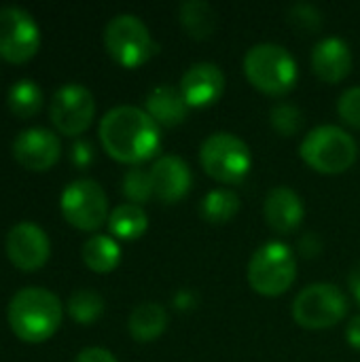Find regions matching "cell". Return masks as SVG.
Instances as JSON below:
<instances>
[{
  "label": "cell",
  "mask_w": 360,
  "mask_h": 362,
  "mask_svg": "<svg viewBox=\"0 0 360 362\" xmlns=\"http://www.w3.org/2000/svg\"><path fill=\"white\" fill-rule=\"evenodd\" d=\"M312 70L329 85L344 81L352 72V51L348 42L337 36L323 38L312 51Z\"/></svg>",
  "instance_id": "cell-17"
},
{
  "label": "cell",
  "mask_w": 360,
  "mask_h": 362,
  "mask_svg": "<svg viewBox=\"0 0 360 362\" xmlns=\"http://www.w3.org/2000/svg\"><path fill=\"white\" fill-rule=\"evenodd\" d=\"M346 293L329 282L306 286L293 301V318L301 329L323 331L339 325L348 316Z\"/></svg>",
  "instance_id": "cell-8"
},
{
  "label": "cell",
  "mask_w": 360,
  "mask_h": 362,
  "mask_svg": "<svg viewBox=\"0 0 360 362\" xmlns=\"http://www.w3.org/2000/svg\"><path fill=\"white\" fill-rule=\"evenodd\" d=\"M180 23L195 40H206L216 30V11L206 0H187L180 4Z\"/></svg>",
  "instance_id": "cell-21"
},
{
  "label": "cell",
  "mask_w": 360,
  "mask_h": 362,
  "mask_svg": "<svg viewBox=\"0 0 360 362\" xmlns=\"http://www.w3.org/2000/svg\"><path fill=\"white\" fill-rule=\"evenodd\" d=\"M62 155L59 136L47 127L21 129L13 140V157L32 172H45L57 163Z\"/></svg>",
  "instance_id": "cell-13"
},
{
  "label": "cell",
  "mask_w": 360,
  "mask_h": 362,
  "mask_svg": "<svg viewBox=\"0 0 360 362\" xmlns=\"http://www.w3.org/2000/svg\"><path fill=\"white\" fill-rule=\"evenodd\" d=\"M68 314L79 325H93L104 314V299L91 288H76L68 299Z\"/></svg>",
  "instance_id": "cell-25"
},
{
  "label": "cell",
  "mask_w": 360,
  "mask_h": 362,
  "mask_svg": "<svg viewBox=\"0 0 360 362\" xmlns=\"http://www.w3.org/2000/svg\"><path fill=\"white\" fill-rule=\"evenodd\" d=\"M337 112L346 125L360 129V87H350L339 95Z\"/></svg>",
  "instance_id": "cell-29"
},
{
  "label": "cell",
  "mask_w": 360,
  "mask_h": 362,
  "mask_svg": "<svg viewBox=\"0 0 360 362\" xmlns=\"http://www.w3.org/2000/svg\"><path fill=\"white\" fill-rule=\"evenodd\" d=\"M356 140L337 125H318L301 140V159L320 174H344L356 161Z\"/></svg>",
  "instance_id": "cell-4"
},
{
  "label": "cell",
  "mask_w": 360,
  "mask_h": 362,
  "mask_svg": "<svg viewBox=\"0 0 360 362\" xmlns=\"http://www.w3.org/2000/svg\"><path fill=\"white\" fill-rule=\"evenodd\" d=\"M149 174H151V182H153V193L163 204L180 202L182 197H187V193L191 191V185H193L191 168L178 155L159 157L153 163V168L149 170Z\"/></svg>",
  "instance_id": "cell-15"
},
{
  "label": "cell",
  "mask_w": 360,
  "mask_h": 362,
  "mask_svg": "<svg viewBox=\"0 0 360 362\" xmlns=\"http://www.w3.org/2000/svg\"><path fill=\"white\" fill-rule=\"evenodd\" d=\"M346 339H348V344H350L354 350H359L360 352V314L359 316H354V318L348 322V327H346Z\"/></svg>",
  "instance_id": "cell-32"
},
{
  "label": "cell",
  "mask_w": 360,
  "mask_h": 362,
  "mask_svg": "<svg viewBox=\"0 0 360 362\" xmlns=\"http://www.w3.org/2000/svg\"><path fill=\"white\" fill-rule=\"evenodd\" d=\"M146 112L155 119V123L161 127H176L187 119L189 104L182 98L180 89L172 85H157L146 95Z\"/></svg>",
  "instance_id": "cell-18"
},
{
  "label": "cell",
  "mask_w": 360,
  "mask_h": 362,
  "mask_svg": "<svg viewBox=\"0 0 360 362\" xmlns=\"http://www.w3.org/2000/svg\"><path fill=\"white\" fill-rule=\"evenodd\" d=\"M49 117L55 129L64 136L83 134L95 117L93 93L81 83H66L57 87L49 104Z\"/></svg>",
  "instance_id": "cell-11"
},
{
  "label": "cell",
  "mask_w": 360,
  "mask_h": 362,
  "mask_svg": "<svg viewBox=\"0 0 360 362\" xmlns=\"http://www.w3.org/2000/svg\"><path fill=\"white\" fill-rule=\"evenodd\" d=\"M123 195L129 199V204L142 206L146 204L155 193H153V182H151V174L146 170L140 168H132L125 172L123 176Z\"/></svg>",
  "instance_id": "cell-27"
},
{
  "label": "cell",
  "mask_w": 360,
  "mask_h": 362,
  "mask_svg": "<svg viewBox=\"0 0 360 362\" xmlns=\"http://www.w3.org/2000/svg\"><path fill=\"white\" fill-rule=\"evenodd\" d=\"M91 146L87 144V142H83V140H79L74 146H72V159H74V163H79V165H87L89 161H91Z\"/></svg>",
  "instance_id": "cell-31"
},
{
  "label": "cell",
  "mask_w": 360,
  "mask_h": 362,
  "mask_svg": "<svg viewBox=\"0 0 360 362\" xmlns=\"http://www.w3.org/2000/svg\"><path fill=\"white\" fill-rule=\"evenodd\" d=\"M263 214L267 225L276 233H293L301 227L306 218V206L299 193L291 187H274L263 204Z\"/></svg>",
  "instance_id": "cell-16"
},
{
  "label": "cell",
  "mask_w": 360,
  "mask_h": 362,
  "mask_svg": "<svg viewBox=\"0 0 360 362\" xmlns=\"http://www.w3.org/2000/svg\"><path fill=\"white\" fill-rule=\"evenodd\" d=\"M64 318V308L57 295L40 286L19 288L6 308L11 331L25 344H42L51 339Z\"/></svg>",
  "instance_id": "cell-2"
},
{
  "label": "cell",
  "mask_w": 360,
  "mask_h": 362,
  "mask_svg": "<svg viewBox=\"0 0 360 362\" xmlns=\"http://www.w3.org/2000/svg\"><path fill=\"white\" fill-rule=\"evenodd\" d=\"M240 212V197L231 189H212L199 204V214L210 225H225Z\"/></svg>",
  "instance_id": "cell-23"
},
{
  "label": "cell",
  "mask_w": 360,
  "mask_h": 362,
  "mask_svg": "<svg viewBox=\"0 0 360 362\" xmlns=\"http://www.w3.org/2000/svg\"><path fill=\"white\" fill-rule=\"evenodd\" d=\"M40 47V28L30 11L21 6L0 8V57L23 64L36 55Z\"/></svg>",
  "instance_id": "cell-10"
},
{
  "label": "cell",
  "mask_w": 360,
  "mask_h": 362,
  "mask_svg": "<svg viewBox=\"0 0 360 362\" xmlns=\"http://www.w3.org/2000/svg\"><path fill=\"white\" fill-rule=\"evenodd\" d=\"M74 362H119L112 352L104 350V348H85L79 352V356L74 358Z\"/></svg>",
  "instance_id": "cell-30"
},
{
  "label": "cell",
  "mask_w": 360,
  "mask_h": 362,
  "mask_svg": "<svg viewBox=\"0 0 360 362\" xmlns=\"http://www.w3.org/2000/svg\"><path fill=\"white\" fill-rule=\"evenodd\" d=\"M289 21H293L299 30L316 32L323 25V15L310 2H297L289 8Z\"/></svg>",
  "instance_id": "cell-28"
},
{
  "label": "cell",
  "mask_w": 360,
  "mask_h": 362,
  "mask_svg": "<svg viewBox=\"0 0 360 362\" xmlns=\"http://www.w3.org/2000/svg\"><path fill=\"white\" fill-rule=\"evenodd\" d=\"M127 329H129V335L138 344H151L166 333L168 312L161 303L144 301L132 310L129 320H127Z\"/></svg>",
  "instance_id": "cell-19"
},
{
  "label": "cell",
  "mask_w": 360,
  "mask_h": 362,
  "mask_svg": "<svg viewBox=\"0 0 360 362\" xmlns=\"http://www.w3.org/2000/svg\"><path fill=\"white\" fill-rule=\"evenodd\" d=\"M348 286H350V293L352 297L360 303V261L350 269V276H348Z\"/></svg>",
  "instance_id": "cell-33"
},
{
  "label": "cell",
  "mask_w": 360,
  "mask_h": 362,
  "mask_svg": "<svg viewBox=\"0 0 360 362\" xmlns=\"http://www.w3.org/2000/svg\"><path fill=\"white\" fill-rule=\"evenodd\" d=\"M199 163L216 182L240 185L250 174L252 153L240 136L231 132H216L202 142Z\"/></svg>",
  "instance_id": "cell-5"
},
{
  "label": "cell",
  "mask_w": 360,
  "mask_h": 362,
  "mask_svg": "<svg viewBox=\"0 0 360 362\" xmlns=\"http://www.w3.org/2000/svg\"><path fill=\"white\" fill-rule=\"evenodd\" d=\"M104 47L123 68H140L157 53V42L146 23L132 13H119L106 23Z\"/></svg>",
  "instance_id": "cell-7"
},
{
  "label": "cell",
  "mask_w": 360,
  "mask_h": 362,
  "mask_svg": "<svg viewBox=\"0 0 360 362\" xmlns=\"http://www.w3.org/2000/svg\"><path fill=\"white\" fill-rule=\"evenodd\" d=\"M269 119H272V127L284 136H297L303 127V112L299 110V106L291 104V102H280L269 110Z\"/></svg>",
  "instance_id": "cell-26"
},
{
  "label": "cell",
  "mask_w": 360,
  "mask_h": 362,
  "mask_svg": "<svg viewBox=\"0 0 360 362\" xmlns=\"http://www.w3.org/2000/svg\"><path fill=\"white\" fill-rule=\"evenodd\" d=\"M178 89L189 108L212 106L225 93V72L212 62H197L182 74Z\"/></svg>",
  "instance_id": "cell-14"
},
{
  "label": "cell",
  "mask_w": 360,
  "mask_h": 362,
  "mask_svg": "<svg viewBox=\"0 0 360 362\" xmlns=\"http://www.w3.org/2000/svg\"><path fill=\"white\" fill-rule=\"evenodd\" d=\"M85 265L95 274H110L121 263V246L115 238L95 233L81 248Z\"/></svg>",
  "instance_id": "cell-20"
},
{
  "label": "cell",
  "mask_w": 360,
  "mask_h": 362,
  "mask_svg": "<svg viewBox=\"0 0 360 362\" xmlns=\"http://www.w3.org/2000/svg\"><path fill=\"white\" fill-rule=\"evenodd\" d=\"M4 250L8 261L21 272H36L40 269L51 257V242L47 231L32 223L21 221L6 233Z\"/></svg>",
  "instance_id": "cell-12"
},
{
  "label": "cell",
  "mask_w": 360,
  "mask_h": 362,
  "mask_svg": "<svg viewBox=\"0 0 360 362\" xmlns=\"http://www.w3.org/2000/svg\"><path fill=\"white\" fill-rule=\"evenodd\" d=\"M297 278V259L282 242H267L248 261V284L263 297L284 295Z\"/></svg>",
  "instance_id": "cell-6"
},
{
  "label": "cell",
  "mask_w": 360,
  "mask_h": 362,
  "mask_svg": "<svg viewBox=\"0 0 360 362\" xmlns=\"http://www.w3.org/2000/svg\"><path fill=\"white\" fill-rule=\"evenodd\" d=\"M6 104L15 117L30 119L42 108V89L32 78H19L6 91Z\"/></svg>",
  "instance_id": "cell-24"
},
{
  "label": "cell",
  "mask_w": 360,
  "mask_h": 362,
  "mask_svg": "<svg viewBox=\"0 0 360 362\" xmlns=\"http://www.w3.org/2000/svg\"><path fill=\"white\" fill-rule=\"evenodd\" d=\"M244 74L261 93L280 98L295 89L299 68L286 47L276 42H259L244 55Z\"/></svg>",
  "instance_id": "cell-3"
},
{
  "label": "cell",
  "mask_w": 360,
  "mask_h": 362,
  "mask_svg": "<svg viewBox=\"0 0 360 362\" xmlns=\"http://www.w3.org/2000/svg\"><path fill=\"white\" fill-rule=\"evenodd\" d=\"M104 151L121 163H142L155 157L161 146V129L155 119L138 106H115L100 121Z\"/></svg>",
  "instance_id": "cell-1"
},
{
  "label": "cell",
  "mask_w": 360,
  "mask_h": 362,
  "mask_svg": "<svg viewBox=\"0 0 360 362\" xmlns=\"http://www.w3.org/2000/svg\"><path fill=\"white\" fill-rule=\"evenodd\" d=\"M59 208L64 218L81 229L95 231L108 223V197L100 182L91 178H79L66 185L59 197Z\"/></svg>",
  "instance_id": "cell-9"
},
{
  "label": "cell",
  "mask_w": 360,
  "mask_h": 362,
  "mask_svg": "<svg viewBox=\"0 0 360 362\" xmlns=\"http://www.w3.org/2000/svg\"><path fill=\"white\" fill-rule=\"evenodd\" d=\"M108 229L119 240H138L149 229V216L142 206L121 204L108 216Z\"/></svg>",
  "instance_id": "cell-22"
}]
</instances>
